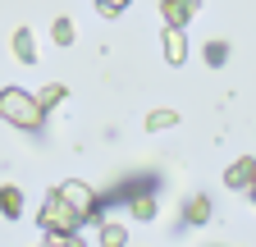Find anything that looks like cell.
Wrapping results in <instances>:
<instances>
[{
  "label": "cell",
  "mask_w": 256,
  "mask_h": 247,
  "mask_svg": "<svg viewBox=\"0 0 256 247\" xmlns=\"http://www.w3.org/2000/svg\"><path fill=\"white\" fill-rule=\"evenodd\" d=\"M46 247H82V238H78V234H50Z\"/></svg>",
  "instance_id": "obj_17"
},
{
  "label": "cell",
  "mask_w": 256,
  "mask_h": 247,
  "mask_svg": "<svg viewBox=\"0 0 256 247\" xmlns=\"http://www.w3.org/2000/svg\"><path fill=\"white\" fill-rule=\"evenodd\" d=\"M165 60H170V64H183V60H188V37H183V28H165Z\"/></svg>",
  "instance_id": "obj_5"
},
{
  "label": "cell",
  "mask_w": 256,
  "mask_h": 247,
  "mask_svg": "<svg viewBox=\"0 0 256 247\" xmlns=\"http://www.w3.org/2000/svg\"><path fill=\"white\" fill-rule=\"evenodd\" d=\"M174 124H178L174 110H151V114H146V128H151V133H165V128H174Z\"/></svg>",
  "instance_id": "obj_13"
},
{
  "label": "cell",
  "mask_w": 256,
  "mask_h": 247,
  "mask_svg": "<svg viewBox=\"0 0 256 247\" xmlns=\"http://www.w3.org/2000/svg\"><path fill=\"white\" fill-rule=\"evenodd\" d=\"M224 183H229V188H252V183H256V160H238Z\"/></svg>",
  "instance_id": "obj_7"
},
{
  "label": "cell",
  "mask_w": 256,
  "mask_h": 247,
  "mask_svg": "<svg viewBox=\"0 0 256 247\" xmlns=\"http://www.w3.org/2000/svg\"><path fill=\"white\" fill-rule=\"evenodd\" d=\"M202 0H160V14H165V28H188V18L197 14Z\"/></svg>",
  "instance_id": "obj_4"
},
{
  "label": "cell",
  "mask_w": 256,
  "mask_h": 247,
  "mask_svg": "<svg viewBox=\"0 0 256 247\" xmlns=\"http://www.w3.org/2000/svg\"><path fill=\"white\" fill-rule=\"evenodd\" d=\"M128 206H133L138 220H156V197H151V192H133V197H128Z\"/></svg>",
  "instance_id": "obj_12"
},
{
  "label": "cell",
  "mask_w": 256,
  "mask_h": 247,
  "mask_svg": "<svg viewBox=\"0 0 256 247\" xmlns=\"http://www.w3.org/2000/svg\"><path fill=\"white\" fill-rule=\"evenodd\" d=\"M14 55L23 60V64H32V60H37V37H32L28 28H18V32H14Z\"/></svg>",
  "instance_id": "obj_8"
},
{
  "label": "cell",
  "mask_w": 256,
  "mask_h": 247,
  "mask_svg": "<svg viewBox=\"0 0 256 247\" xmlns=\"http://www.w3.org/2000/svg\"><path fill=\"white\" fill-rule=\"evenodd\" d=\"M74 37H78L74 18H64V14H60V18L50 23V42H55V46H74Z\"/></svg>",
  "instance_id": "obj_9"
},
{
  "label": "cell",
  "mask_w": 256,
  "mask_h": 247,
  "mask_svg": "<svg viewBox=\"0 0 256 247\" xmlns=\"http://www.w3.org/2000/svg\"><path fill=\"white\" fill-rule=\"evenodd\" d=\"M224 60H229V46H224V42L215 37V42L206 46V64H210V69H220V64H224Z\"/></svg>",
  "instance_id": "obj_14"
},
{
  "label": "cell",
  "mask_w": 256,
  "mask_h": 247,
  "mask_svg": "<svg viewBox=\"0 0 256 247\" xmlns=\"http://www.w3.org/2000/svg\"><path fill=\"white\" fill-rule=\"evenodd\" d=\"M64 202H69L78 215H82V220H96V215H101V202H96V192L87 188V183H78V178H69V183H60V188H55Z\"/></svg>",
  "instance_id": "obj_3"
},
{
  "label": "cell",
  "mask_w": 256,
  "mask_h": 247,
  "mask_svg": "<svg viewBox=\"0 0 256 247\" xmlns=\"http://www.w3.org/2000/svg\"><path fill=\"white\" fill-rule=\"evenodd\" d=\"M183 220H188V224H206V220H210V197H192L188 210H183Z\"/></svg>",
  "instance_id": "obj_10"
},
{
  "label": "cell",
  "mask_w": 256,
  "mask_h": 247,
  "mask_svg": "<svg viewBox=\"0 0 256 247\" xmlns=\"http://www.w3.org/2000/svg\"><path fill=\"white\" fill-rule=\"evenodd\" d=\"M96 10H101L106 18H114V14H124V10H128V0H96Z\"/></svg>",
  "instance_id": "obj_16"
},
{
  "label": "cell",
  "mask_w": 256,
  "mask_h": 247,
  "mask_svg": "<svg viewBox=\"0 0 256 247\" xmlns=\"http://www.w3.org/2000/svg\"><path fill=\"white\" fill-rule=\"evenodd\" d=\"M37 101H42V110H50V106H60V101H64V87H60V82H50V87L42 92V96H37Z\"/></svg>",
  "instance_id": "obj_15"
},
{
  "label": "cell",
  "mask_w": 256,
  "mask_h": 247,
  "mask_svg": "<svg viewBox=\"0 0 256 247\" xmlns=\"http://www.w3.org/2000/svg\"><path fill=\"white\" fill-rule=\"evenodd\" d=\"M247 192H252V202H256V183H252V188H247Z\"/></svg>",
  "instance_id": "obj_18"
},
{
  "label": "cell",
  "mask_w": 256,
  "mask_h": 247,
  "mask_svg": "<svg viewBox=\"0 0 256 247\" xmlns=\"http://www.w3.org/2000/svg\"><path fill=\"white\" fill-rule=\"evenodd\" d=\"M0 215H10V220H18V215H23V192L14 188V183L0 188Z\"/></svg>",
  "instance_id": "obj_6"
},
{
  "label": "cell",
  "mask_w": 256,
  "mask_h": 247,
  "mask_svg": "<svg viewBox=\"0 0 256 247\" xmlns=\"http://www.w3.org/2000/svg\"><path fill=\"white\" fill-rule=\"evenodd\" d=\"M37 220H42V229H46V234H78L82 215H78L69 202H64L60 192H50V202L42 206V215H37Z\"/></svg>",
  "instance_id": "obj_2"
},
{
  "label": "cell",
  "mask_w": 256,
  "mask_h": 247,
  "mask_svg": "<svg viewBox=\"0 0 256 247\" xmlns=\"http://www.w3.org/2000/svg\"><path fill=\"white\" fill-rule=\"evenodd\" d=\"M0 119L14 124V128H23V133H32V128H42L46 110H42V101L32 96L28 87H5L0 92Z\"/></svg>",
  "instance_id": "obj_1"
},
{
  "label": "cell",
  "mask_w": 256,
  "mask_h": 247,
  "mask_svg": "<svg viewBox=\"0 0 256 247\" xmlns=\"http://www.w3.org/2000/svg\"><path fill=\"white\" fill-rule=\"evenodd\" d=\"M101 247H128V229L114 224V220H106L101 224Z\"/></svg>",
  "instance_id": "obj_11"
}]
</instances>
